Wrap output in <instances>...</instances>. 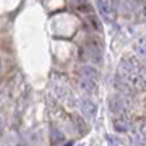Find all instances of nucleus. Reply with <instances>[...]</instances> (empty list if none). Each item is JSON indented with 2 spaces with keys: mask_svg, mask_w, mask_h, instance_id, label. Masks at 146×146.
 Returning a JSON list of instances; mask_svg holds the SVG:
<instances>
[{
  "mask_svg": "<svg viewBox=\"0 0 146 146\" xmlns=\"http://www.w3.org/2000/svg\"><path fill=\"white\" fill-rule=\"evenodd\" d=\"M118 86L127 92H136L146 88V68L135 59H123L118 67Z\"/></svg>",
  "mask_w": 146,
  "mask_h": 146,
  "instance_id": "f257e3e1",
  "label": "nucleus"
},
{
  "mask_svg": "<svg viewBox=\"0 0 146 146\" xmlns=\"http://www.w3.org/2000/svg\"><path fill=\"white\" fill-rule=\"evenodd\" d=\"M109 109L111 113L114 114H124L132 108V103L131 99L128 96H123V95H115L109 100L108 103Z\"/></svg>",
  "mask_w": 146,
  "mask_h": 146,
  "instance_id": "f03ea898",
  "label": "nucleus"
},
{
  "mask_svg": "<svg viewBox=\"0 0 146 146\" xmlns=\"http://www.w3.org/2000/svg\"><path fill=\"white\" fill-rule=\"evenodd\" d=\"M78 85H80L81 90L86 91L88 94H92L98 88V81L94 80V78L86 77V76H81L80 81H78Z\"/></svg>",
  "mask_w": 146,
  "mask_h": 146,
  "instance_id": "7ed1b4c3",
  "label": "nucleus"
},
{
  "mask_svg": "<svg viewBox=\"0 0 146 146\" xmlns=\"http://www.w3.org/2000/svg\"><path fill=\"white\" fill-rule=\"evenodd\" d=\"M81 110H82L83 115L91 121V119L95 118L98 108H96L95 103H92V101L88 100V99H85V100H82V103H81Z\"/></svg>",
  "mask_w": 146,
  "mask_h": 146,
  "instance_id": "20e7f679",
  "label": "nucleus"
},
{
  "mask_svg": "<svg viewBox=\"0 0 146 146\" xmlns=\"http://www.w3.org/2000/svg\"><path fill=\"white\" fill-rule=\"evenodd\" d=\"M96 4L98 8L100 10V13L104 15L105 18H111L113 17V9H111V5L108 0H96Z\"/></svg>",
  "mask_w": 146,
  "mask_h": 146,
  "instance_id": "39448f33",
  "label": "nucleus"
},
{
  "mask_svg": "<svg viewBox=\"0 0 146 146\" xmlns=\"http://www.w3.org/2000/svg\"><path fill=\"white\" fill-rule=\"evenodd\" d=\"M129 141L133 146H146V135L141 131H135L129 135Z\"/></svg>",
  "mask_w": 146,
  "mask_h": 146,
  "instance_id": "423d86ee",
  "label": "nucleus"
},
{
  "mask_svg": "<svg viewBox=\"0 0 146 146\" xmlns=\"http://www.w3.org/2000/svg\"><path fill=\"white\" fill-rule=\"evenodd\" d=\"M87 54H88V58L92 59L94 62H100L101 59V51L99 50V46L98 44L95 42H90L87 46Z\"/></svg>",
  "mask_w": 146,
  "mask_h": 146,
  "instance_id": "0eeeda50",
  "label": "nucleus"
},
{
  "mask_svg": "<svg viewBox=\"0 0 146 146\" xmlns=\"http://www.w3.org/2000/svg\"><path fill=\"white\" fill-rule=\"evenodd\" d=\"M135 50H136L137 55H139L140 58H142L146 60V37L137 41L136 46H135Z\"/></svg>",
  "mask_w": 146,
  "mask_h": 146,
  "instance_id": "6e6552de",
  "label": "nucleus"
},
{
  "mask_svg": "<svg viewBox=\"0 0 146 146\" xmlns=\"http://www.w3.org/2000/svg\"><path fill=\"white\" fill-rule=\"evenodd\" d=\"M131 127H132V124L128 121H124V119H117L114 122V128L118 132H126L128 129H131Z\"/></svg>",
  "mask_w": 146,
  "mask_h": 146,
  "instance_id": "1a4fd4ad",
  "label": "nucleus"
},
{
  "mask_svg": "<svg viewBox=\"0 0 146 146\" xmlns=\"http://www.w3.org/2000/svg\"><path fill=\"white\" fill-rule=\"evenodd\" d=\"M50 139H51V144H53V145H58V144H60V142L64 141V135L62 133L59 129L53 128L50 131Z\"/></svg>",
  "mask_w": 146,
  "mask_h": 146,
  "instance_id": "9d476101",
  "label": "nucleus"
},
{
  "mask_svg": "<svg viewBox=\"0 0 146 146\" xmlns=\"http://www.w3.org/2000/svg\"><path fill=\"white\" fill-rule=\"evenodd\" d=\"M82 76H86V77H90V78H94V80L98 81L99 80V73L96 71L94 67H83L82 68Z\"/></svg>",
  "mask_w": 146,
  "mask_h": 146,
  "instance_id": "9b49d317",
  "label": "nucleus"
}]
</instances>
